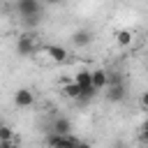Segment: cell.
Returning <instances> with one entry per match:
<instances>
[{
  "label": "cell",
  "instance_id": "obj_13",
  "mask_svg": "<svg viewBox=\"0 0 148 148\" xmlns=\"http://www.w3.org/2000/svg\"><path fill=\"white\" fill-rule=\"evenodd\" d=\"M74 81L83 88V86H90L92 83V69H79L76 72V76H74Z\"/></svg>",
  "mask_w": 148,
  "mask_h": 148
},
{
  "label": "cell",
  "instance_id": "obj_7",
  "mask_svg": "<svg viewBox=\"0 0 148 148\" xmlns=\"http://www.w3.org/2000/svg\"><path fill=\"white\" fill-rule=\"evenodd\" d=\"M44 51L49 53V58L53 60V62H65L67 60V49L65 46H60V44H51V46H44Z\"/></svg>",
  "mask_w": 148,
  "mask_h": 148
},
{
  "label": "cell",
  "instance_id": "obj_18",
  "mask_svg": "<svg viewBox=\"0 0 148 148\" xmlns=\"http://www.w3.org/2000/svg\"><path fill=\"white\" fill-rule=\"evenodd\" d=\"M62 0H42V5H60Z\"/></svg>",
  "mask_w": 148,
  "mask_h": 148
},
{
  "label": "cell",
  "instance_id": "obj_2",
  "mask_svg": "<svg viewBox=\"0 0 148 148\" xmlns=\"http://www.w3.org/2000/svg\"><path fill=\"white\" fill-rule=\"evenodd\" d=\"M46 143L49 146H83L81 139H76L72 134H58V132H51L46 136Z\"/></svg>",
  "mask_w": 148,
  "mask_h": 148
},
{
  "label": "cell",
  "instance_id": "obj_3",
  "mask_svg": "<svg viewBox=\"0 0 148 148\" xmlns=\"http://www.w3.org/2000/svg\"><path fill=\"white\" fill-rule=\"evenodd\" d=\"M18 16H30V14H42V0H16L14 2Z\"/></svg>",
  "mask_w": 148,
  "mask_h": 148
},
{
  "label": "cell",
  "instance_id": "obj_16",
  "mask_svg": "<svg viewBox=\"0 0 148 148\" xmlns=\"http://www.w3.org/2000/svg\"><path fill=\"white\" fill-rule=\"evenodd\" d=\"M141 136H143V141H148V120L141 125Z\"/></svg>",
  "mask_w": 148,
  "mask_h": 148
},
{
  "label": "cell",
  "instance_id": "obj_4",
  "mask_svg": "<svg viewBox=\"0 0 148 148\" xmlns=\"http://www.w3.org/2000/svg\"><path fill=\"white\" fill-rule=\"evenodd\" d=\"M72 44L76 46V49H86V46H90L92 44V32L90 30H86V28H79V30H74L72 32Z\"/></svg>",
  "mask_w": 148,
  "mask_h": 148
},
{
  "label": "cell",
  "instance_id": "obj_8",
  "mask_svg": "<svg viewBox=\"0 0 148 148\" xmlns=\"http://www.w3.org/2000/svg\"><path fill=\"white\" fill-rule=\"evenodd\" d=\"M51 132H58V134H69V132H72V123H69V118H65V116L53 118V123H51Z\"/></svg>",
  "mask_w": 148,
  "mask_h": 148
},
{
  "label": "cell",
  "instance_id": "obj_1",
  "mask_svg": "<svg viewBox=\"0 0 148 148\" xmlns=\"http://www.w3.org/2000/svg\"><path fill=\"white\" fill-rule=\"evenodd\" d=\"M42 51V46L35 42V35L32 32H23L18 39H16V53L21 56V58H30V56H35V53H39Z\"/></svg>",
  "mask_w": 148,
  "mask_h": 148
},
{
  "label": "cell",
  "instance_id": "obj_6",
  "mask_svg": "<svg viewBox=\"0 0 148 148\" xmlns=\"http://www.w3.org/2000/svg\"><path fill=\"white\" fill-rule=\"evenodd\" d=\"M104 90H106V99L111 104H118L125 99V83H113V86H106Z\"/></svg>",
  "mask_w": 148,
  "mask_h": 148
},
{
  "label": "cell",
  "instance_id": "obj_15",
  "mask_svg": "<svg viewBox=\"0 0 148 148\" xmlns=\"http://www.w3.org/2000/svg\"><path fill=\"white\" fill-rule=\"evenodd\" d=\"M113 83H125V76H123V72H118V69H111V72H106V86H113Z\"/></svg>",
  "mask_w": 148,
  "mask_h": 148
},
{
  "label": "cell",
  "instance_id": "obj_12",
  "mask_svg": "<svg viewBox=\"0 0 148 148\" xmlns=\"http://www.w3.org/2000/svg\"><path fill=\"white\" fill-rule=\"evenodd\" d=\"M14 139H16V136H14V130L2 123V125H0V146H12Z\"/></svg>",
  "mask_w": 148,
  "mask_h": 148
},
{
  "label": "cell",
  "instance_id": "obj_17",
  "mask_svg": "<svg viewBox=\"0 0 148 148\" xmlns=\"http://www.w3.org/2000/svg\"><path fill=\"white\" fill-rule=\"evenodd\" d=\"M141 104L148 109V92H143V95H141Z\"/></svg>",
  "mask_w": 148,
  "mask_h": 148
},
{
  "label": "cell",
  "instance_id": "obj_9",
  "mask_svg": "<svg viewBox=\"0 0 148 148\" xmlns=\"http://www.w3.org/2000/svg\"><path fill=\"white\" fill-rule=\"evenodd\" d=\"M132 39H134V35H132V30H130V28L116 30V44H118V46H130V44H132Z\"/></svg>",
  "mask_w": 148,
  "mask_h": 148
},
{
  "label": "cell",
  "instance_id": "obj_14",
  "mask_svg": "<svg viewBox=\"0 0 148 148\" xmlns=\"http://www.w3.org/2000/svg\"><path fill=\"white\" fill-rule=\"evenodd\" d=\"M21 23H23V28H28V30H35L39 23H42V14H30V16H21Z\"/></svg>",
  "mask_w": 148,
  "mask_h": 148
},
{
  "label": "cell",
  "instance_id": "obj_20",
  "mask_svg": "<svg viewBox=\"0 0 148 148\" xmlns=\"http://www.w3.org/2000/svg\"><path fill=\"white\" fill-rule=\"evenodd\" d=\"M118 2H125V0H118Z\"/></svg>",
  "mask_w": 148,
  "mask_h": 148
},
{
  "label": "cell",
  "instance_id": "obj_5",
  "mask_svg": "<svg viewBox=\"0 0 148 148\" xmlns=\"http://www.w3.org/2000/svg\"><path fill=\"white\" fill-rule=\"evenodd\" d=\"M14 104L21 106V109L32 106V104H35V95H32V90H28V88H18V90L14 92Z\"/></svg>",
  "mask_w": 148,
  "mask_h": 148
},
{
  "label": "cell",
  "instance_id": "obj_19",
  "mask_svg": "<svg viewBox=\"0 0 148 148\" xmlns=\"http://www.w3.org/2000/svg\"><path fill=\"white\" fill-rule=\"evenodd\" d=\"M146 69H148V60H146Z\"/></svg>",
  "mask_w": 148,
  "mask_h": 148
},
{
  "label": "cell",
  "instance_id": "obj_10",
  "mask_svg": "<svg viewBox=\"0 0 148 148\" xmlns=\"http://www.w3.org/2000/svg\"><path fill=\"white\" fill-rule=\"evenodd\" d=\"M62 95H65V97H69V99H79V95H81V86H79V83L72 79L69 83H65Z\"/></svg>",
  "mask_w": 148,
  "mask_h": 148
},
{
  "label": "cell",
  "instance_id": "obj_11",
  "mask_svg": "<svg viewBox=\"0 0 148 148\" xmlns=\"http://www.w3.org/2000/svg\"><path fill=\"white\" fill-rule=\"evenodd\" d=\"M92 86L97 90L106 88V69H92Z\"/></svg>",
  "mask_w": 148,
  "mask_h": 148
},
{
  "label": "cell",
  "instance_id": "obj_21",
  "mask_svg": "<svg viewBox=\"0 0 148 148\" xmlns=\"http://www.w3.org/2000/svg\"><path fill=\"white\" fill-rule=\"evenodd\" d=\"M0 125H2V120H0Z\"/></svg>",
  "mask_w": 148,
  "mask_h": 148
}]
</instances>
